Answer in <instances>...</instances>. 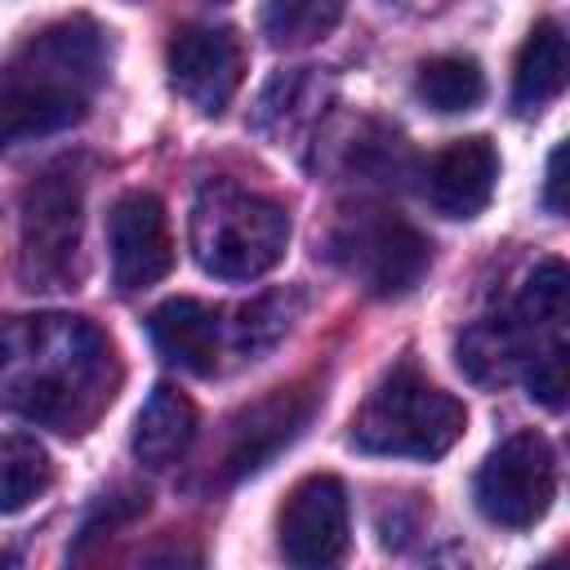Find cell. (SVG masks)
Segmentation results:
<instances>
[{"mask_svg":"<svg viewBox=\"0 0 570 570\" xmlns=\"http://www.w3.org/2000/svg\"><path fill=\"white\" fill-rule=\"evenodd\" d=\"M347 552V490L321 472L289 490L281 508V557L289 566H334Z\"/></svg>","mask_w":570,"mask_h":570,"instance_id":"9","label":"cell"},{"mask_svg":"<svg viewBox=\"0 0 570 570\" xmlns=\"http://www.w3.org/2000/svg\"><path fill=\"white\" fill-rule=\"evenodd\" d=\"M343 4L347 0H267L263 4V36L276 49H307L338 27Z\"/></svg>","mask_w":570,"mask_h":570,"instance_id":"20","label":"cell"},{"mask_svg":"<svg viewBox=\"0 0 570 570\" xmlns=\"http://www.w3.org/2000/svg\"><path fill=\"white\" fill-rule=\"evenodd\" d=\"M325 98H330V85L321 76H312L307 67L303 71H285L263 89L254 129L267 134L276 147H285V138H294L307 125H316V116L325 111Z\"/></svg>","mask_w":570,"mask_h":570,"instance_id":"17","label":"cell"},{"mask_svg":"<svg viewBox=\"0 0 570 570\" xmlns=\"http://www.w3.org/2000/svg\"><path fill=\"white\" fill-rule=\"evenodd\" d=\"M191 436H196V405L178 387L160 383L147 396V405L138 410V423H134V459L142 468H169V463H178L187 454Z\"/></svg>","mask_w":570,"mask_h":570,"instance_id":"14","label":"cell"},{"mask_svg":"<svg viewBox=\"0 0 570 570\" xmlns=\"http://www.w3.org/2000/svg\"><path fill=\"white\" fill-rule=\"evenodd\" d=\"M525 365H530V396L548 410H561L566 405V343L561 338L543 343Z\"/></svg>","mask_w":570,"mask_h":570,"instance_id":"23","label":"cell"},{"mask_svg":"<svg viewBox=\"0 0 570 570\" xmlns=\"http://www.w3.org/2000/svg\"><path fill=\"white\" fill-rule=\"evenodd\" d=\"M289 249V214L249 187L205 183L191 205V254L218 281H258Z\"/></svg>","mask_w":570,"mask_h":570,"instance_id":"3","label":"cell"},{"mask_svg":"<svg viewBox=\"0 0 570 570\" xmlns=\"http://www.w3.org/2000/svg\"><path fill=\"white\" fill-rule=\"evenodd\" d=\"M294 312H298V298H294V294H263V298L245 303V307L236 312L240 321L232 325V343H236V352H245L249 361L263 356V352H272V347L285 338Z\"/></svg>","mask_w":570,"mask_h":570,"instance_id":"22","label":"cell"},{"mask_svg":"<svg viewBox=\"0 0 570 570\" xmlns=\"http://www.w3.org/2000/svg\"><path fill=\"white\" fill-rule=\"evenodd\" d=\"M85 178L76 160L45 165L18 205V276L27 289H67L80 276Z\"/></svg>","mask_w":570,"mask_h":570,"instance_id":"5","label":"cell"},{"mask_svg":"<svg viewBox=\"0 0 570 570\" xmlns=\"http://www.w3.org/2000/svg\"><path fill=\"white\" fill-rule=\"evenodd\" d=\"M107 249H111V276L125 294L156 285L174 267V236L165 205L151 191H129L111 205L107 218Z\"/></svg>","mask_w":570,"mask_h":570,"instance_id":"10","label":"cell"},{"mask_svg":"<svg viewBox=\"0 0 570 570\" xmlns=\"http://www.w3.org/2000/svg\"><path fill=\"white\" fill-rule=\"evenodd\" d=\"M566 71H570V62H566V31H561V22H552V18L534 22V31L525 36V45L517 53L512 107L525 111V116L548 107L566 89Z\"/></svg>","mask_w":570,"mask_h":570,"instance_id":"15","label":"cell"},{"mask_svg":"<svg viewBox=\"0 0 570 570\" xmlns=\"http://www.w3.org/2000/svg\"><path fill=\"white\" fill-rule=\"evenodd\" d=\"M174 94L200 116H223L245 80V49L227 27H178L165 49Z\"/></svg>","mask_w":570,"mask_h":570,"instance_id":"8","label":"cell"},{"mask_svg":"<svg viewBox=\"0 0 570 570\" xmlns=\"http://www.w3.org/2000/svg\"><path fill=\"white\" fill-rule=\"evenodd\" d=\"M147 508V494H138V490H129V494H120V499H107L89 521H85V530H80V543H89V539H98L102 530H116L120 521H129V517H138Z\"/></svg>","mask_w":570,"mask_h":570,"instance_id":"24","label":"cell"},{"mask_svg":"<svg viewBox=\"0 0 570 570\" xmlns=\"http://www.w3.org/2000/svg\"><path fill=\"white\" fill-rule=\"evenodd\" d=\"M4 561H9V557H4V552H0V566H4Z\"/></svg>","mask_w":570,"mask_h":570,"instance_id":"26","label":"cell"},{"mask_svg":"<svg viewBox=\"0 0 570 570\" xmlns=\"http://www.w3.org/2000/svg\"><path fill=\"white\" fill-rule=\"evenodd\" d=\"M307 414H312V392H303V387H281V392L254 401L249 410H240L232 419V432H227L223 476L240 481V476L267 468L303 432Z\"/></svg>","mask_w":570,"mask_h":570,"instance_id":"11","label":"cell"},{"mask_svg":"<svg viewBox=\"0 0 570 570\" xmlns=\"http://www.w3.org/2000/svg\"><path fill=\"white\" fill-rule=\"evenodd\" d=\"M534 338L521 330V321H476L463 338H459V370L472 383H508L530 356H534Z\"/></svg>","mask_w":570,"mask_h":570,"instance_id":"16","label":"cell"},{"mask_svg":"<svg viewBox=\"0 0 570 570\" xmlns=\"http://www.w3.org/2000/svg\"><path fill=\"white\" fill-rule=\"evenodd\" d=\"M463 405L419 370L401 365L370 392V401L352 419V445L383 459H441L463 436Z\"/></svg>","mask_w":570,"mask_h":570,"instance_id":"4","label":"cell"},{"mask_svg":"<svg viewBox=\"0 0 570 570\" xmlns=\"http://www.w3.org/2000/svg\"><path fill=\"white\" fill-rule=\"evenodd\" d=\"M147 330H151L156 352L169 365H178L187 374H200V379L218 370V334H223V325H218V312L205 307L200 298H169V303H160L151 312Z\"/></svg>","mask_w":570,"mask_h":570,"instance_id":"13","label":"cell"},{"mask_svg":"<svg viewBox=\"0 0 570 570\" xmlns=\"http://www.w3.org/2000/svg\"><path fill=\"white\" fill-rule=\"evenodd\" d=\"M334 263L356 276L370 294L379 298H401L410 294L428 263H432V245L428 236L405 223L396 209H361L347 223H338L334 240H330Z\"/></svg>","mask_w":570,"mask_h":570,"instance_id":"6","label":"cell"},{"mask_svg":"<svg viewBox=\"0 0 570 570\" xmlns=\"http://www.w3.org/2000/svg\"><path fill=\"white\" fill-rule=\"evenodd\" d=\"M476 508L503 530H530L557 499V454L543 432H512L499 441L476 472Z\"/></svg>","mask_w":570,"mask_h":570,"instance_id":"7","label":"cell"},{"mask_svg":"<svg viewBox=\"0 0 570 570\" xmlns=\"http://www.w3.org/2000/svg\"><path fill=\"white\" fill-rule=\"evenodd\" d=\"M561 165H566V142H557L552 156H548V183H543V205H548V214H566V196H561L566 174H561Z\"/></svg>","mask_w":570,"mask_h":570,"instance_id":"25","label":"cell"},{"mask_svg":"<svg viewBox=\"0 0 570 570\" xmlns=\"http://www.w3.org/2000/svg\"><path fill=\"white\" fill-rule=\"evenodd\" d=\"M111 343L85 316L0 321V410L53 432H85L116 396Z\"/></svg>","mask_w":570,"mask_h":570,"instance_id":"1","label":"cell"},{"mask_svg":"<svg viewBox=\"0 0 570 570\" xmlns=\"http://www.w3.org/2000/svg\"><path fill=\"white\" fill-rule=\"evenodd\" d=\"M499 183V151L490 138H459L428 165V200L445 218H476Z\"/></svg>","mask_w":570,"mask_h":570,"instance_id":"12","label":"cell"},{"mask_svg":"<svg viewBox=\"0 0 570 570\" xmlns=\"http://www.w3.org/2000/svg\"><path fill=\"white\" fill-rule=\"evenodd\" d=\"M414 94L441 111V116H459V111H472L481 98H485V71L476 58L468 53H441V58H428L419 67V80H414Z\"/></svg>","mask_w":570,"mask_h":570,"instance_id":"18","label":"cell"},{"mask_svg":"<svg viewBox=\"0 0 570 570\" xmlns=\"http://www.w3.org/2000/svg\"><path fill=\"white\" fill-rule=\"evenodd\" d=\"M107 76V36L94 18H62L0 62V151L85 120Z\"/></svg>","mask_w":570,"mask_h":570,"instance_id":"2","label":"cell"},{"mask_svg":"<svg viewBox=\"0 0 570 570\" xmlns=\"http://www.w3.org/2000/svg\"><path fill=\"white\" fill-rule=\"evenodd\" d=\"M517 321L530 338L548 334V338H561V321H566V263L561 258H548L530 272L521 298H517Z\"/></svg>","mask_w":570,"mask_h":570,"instance_id":"21","label":"cell"},{"mask_svg":"<svg viewBox=\"0 0 570 570\" xmlns=\"http://www.w3.org/2000/svg\"><path fill=\"white\" fill-rule=\"evenodd\" d=\"M49 481H53V463L45 445H36L31 436L0 432V517L31 508L49 490Z\"/></svg>","mask_w":570,"mask_h":570,"instance_id":"19","label":"cell"}]
</instances>
